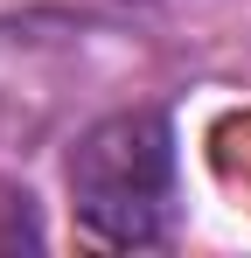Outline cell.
Wrapping results in <instances>:
<instances>
[{"instance_id": "6da1fadb", "label": "cell", "mask_w": 251, "mask_h": 258, "mask_svg": "<svg viewBox=\"0 0 251 258\" xmlns=\"http://www.w3.org/2000/svg\"><path fill=\"white\" fill-rule=\"evenodd\" d=\"M77 223L98 244H161L174 223V133L161 112H119L70 154Z\"/></svg>"}]
</instances>
